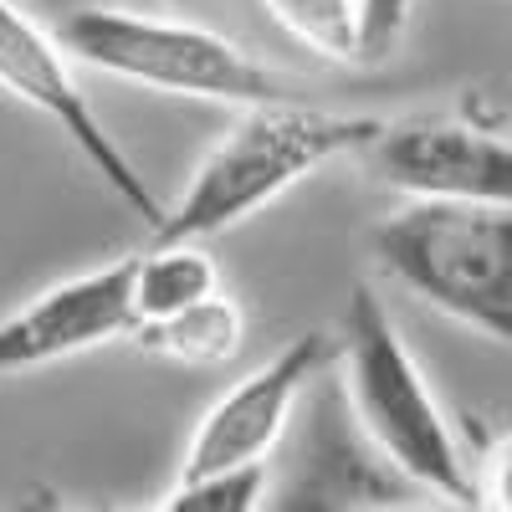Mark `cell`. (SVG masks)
<instances>
[{"instance_id": "cell-1", "label": "cell", "mask_w": 512, "mask_h": 512, "mask_svg": "<svg viewBox=\"0 0 512 512\" xmlns=\"http://www.w3.org/2000/svg\"><path fill=\"white\" fill-rule=\"evenodd\" d=\"M333 364L364 446L415 492L472 507V456L461 451L431 379L369 282H359L344 303Z\"/></svg>"}, {"instance_id": "cell-2", "label": "cell", "mask_w": 512, "mask_h": 512, "mask_svg": "<svg viewBox=\"0 0 512 512\" xmlns=\"http://www.w3.org/2000/svg\"><path fill=\"white\" fill-rule=\"evenodd\" d=\"M379 123L384 118L333 113V108H313L303 98L241 108V118L195 164L190 185L164 205L154 241H200L205 246V241L236 231L256 210L282 200L292 185L318 175L323 164L364 154V144L379 134Z\"/></svg>"}, {"instance_id": "cell-3", "label": "cell", "mask_w": 512, "mask_h": 512, "mask_svg": "<svg viewBox=\"0 0 512 512\" xmlns=\"http://www.w3.org/2000/svg\"><path fill=\"white\" fill-rule=\"evenodd\" d=\"M369 251L425 308L512 349V205L405 200L369 231Z\"/></svg>"}, {"instance_id": "cell-4", "label": "cell", "mask_w": 512, "mask_h": 512, "mask_svg": "<svg viewBox=\"0 0 512 512\" xmlns=\"http://www.w3.org/2000/svg\"><path fill=\"white\" fill-rule=\"evenodd\" d=\"M57 41L82 67L139 82V88H154V93H175V98L231 103V108L297 98V88L282 72L241 52L231 36L195 21L154 16V11L82 6L57 26Z\"/></svg>"}, {"instance_id": "cell-5", "label": "cell", "mask_w": 512, "mask_h": 512, "mask_svg": "<svg viewBox=\"0 0 512 512\" xmlns=\"http://www.w3.org/2000/svg\"><path fill=\"white\" fill-rule=\"evenodd\" d=\"M0 93L16 98L21 108H31L36 118H47L57 134L88 159V169L103 180L108 195H118L134 216L154 231L164 205L149 190V180L134 169L113 134L103 128V118L88 103V88L72 72V52L57 41V31H47L41 21H31L16 0H0Z\"/></svg>"}, {"instance_id": "cell-6", "label": "cell", "mask_w": 512, "mask_h": 512, "mask_svg": "<svg viewBox=\"0 0 512 512\" xmlns=\"http://www.w3.org/2000/svg\"><path fill=\"white\" fill-rule=\"evenodd\" d=\"M379 185L405 200H477L512 205V134L477 118H405L379 123L359 154Z\"/></svg>"}, {"instance_id": "cell-7", "label": "cell", "mask_w": 512, "mask_h": 512, "mask_svg": "<svg viewBox=\"0 0 512 512\" xmlns=\"http://www.w3.org/2000/svg\"><path fill=\"white\" fill-rule=\"evenodd\" d=\"M328 359H333V333L308 328L292 344H282L267 364H256L246 379H236L200 415L195 436L185 446V461H180V477H205V472H226V466L267 461L277 441L287 436L297 395L308 390L313 374H323Z\"/></svg>"}, {"instance_id": "cell-8", "label": "cell", "mask_w": 512, "mask_h": 512, "mask_svg": "<svg viewBox=\"0 0 512 512\" xmlns=\"http://www.w3.org/2000/svg\"><path fill=\"white\" fill-rule=\"evenodd\" d=\"M134 297H128V256L98 272L67 277L31 297L26 308L0 318V374H26L41 364H62L98 344L134 333Z\"/></svg>"}, {"instance_id": "cell-9", "label": "cell", "mask_w": 512, "mask_h": 512, "mask_svg": "<svg viewBox=\"0 0 512 512\" xmlns=\"http://www.w3.org/2000/svg\"><path fill=\"white\" fill-rule=\"evenodd\" d=\"M134 338H139L149 354L169 359V364H185V369H226V364L241 354V344H246V313H241L236 297H226V292L216 287V292L195 297L190 308L134 328Z\"/></svg>"}, {"instance_id": "cell-10", "label": "cell", "mask_w": 512, "mask_h": 512, "mask_svg": "<svg viewBox=\"0 0 512 512\" xmlns=\"http://www.w3.org/2000/svg\"><path fill=\"white\" fill-rule=\"evenodd\" d=\"M221 272L200 241H154V251L128 256V297H134V328L190 308L195 297L216 292Z\"/></svg>"}, {"instance_id": "cell-11", "label": "cell", "mask_w": 512, "mask_h": 512, "mask_svg": "<svg viewBox=\"0 0 512 512\" xmlns=\"http://www.w3.org/2000/svg\"><path fill=\"white\" fill-rule=\"evenodd\" d=\"M267 16L328 62H359V0H262Z\"/></svg>"}, {"instance_id": "cell-12", "label": "cell", "mask_w": 512, "mask_h": 512, "mask_svg": "<svg viewBox=\"0 0 512 512\" xmlns=\"http://www.w3.org/2000/svg\"><path fill=\"white\" fill-rule=\"evenodd\" d=\"M267 497V461L251 466H226V472L205 477H175V487L164 492V512H251Z\"/></svg>"}, {"instance_id": "cell-13", "label": "cell", "mask_w": 512, "mask_h": 512, "mask_svg": "<svg viewBox=\"0 0 512 512\" xmlns=\"http://www.w3.org/2000/svg\"><path fill=\"white\" fill-rule=\"evenodd\" d=\"M415 0H359V62H379L400 47Z\"/></svg>"}, {"instance_id": "cell-14", "label": "cell", "mask_w": 512, "mask_h": 512, "mask_svg": "<svg viewBox=\"0 0 512 512\" xmlns=\"http://www.w3.org/2000/svg\"><path fill=\"white\" fill-rule=\"evenodd\" d=\"M472 507L512 512V431L472 456Z\"/></svg>"}]
</instances>
